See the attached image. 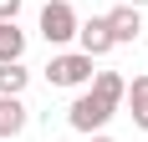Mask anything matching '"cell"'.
<instances>
[{
  "instance_id": "1",
  "label": "cell",
  "mask_w": 148,
  "mask_h": 142,
  "mask_svg": "<svg viewBox=\"0 0 148 142\" xmlns=\"http://www.w3.org/2000/svg\"><path fill=\"white\" fill-rule=\"evenodd\" d=\"M112 112H118V107H112L107 97H97L92 86H82V91H77V101L66 107V122H72V132L92 137V132H102L107 122H112Z\"/></svg>"
},
{
  "instance_id": "2",
  "label": "cell",
  "mask_w": 148,
  "mask_h": 142,
  "mask_svg": "<svg viewBox=\"0 0 148 142\" xmlns=\"http://www.w3.org/2000/svg\"><path fill=\"white\" fill-rule=\"evenodd\" d=\"M92 56H82V51H61V56L46 61V81L51 86H66V91H82V86H92Z\"/></svg>"
},
{
  "instance_id": "3",
  "label": "cell",
  "mask_w": 148,
  "mask_h": 142,
  "mask_svg": "<svg viewBox=\"0 0 148 142\" xmlns=\"http://www.w3.org/2000/svg\"><path fill=\"white\" fill-rule=\"evenodd\" d=\"M36 26H41V41L46 46H66V41H77V26H82V20H77L72 0H46Z\"/></svg>"
},
{
  "instance_id": "4",
  "label": "cell",
  "mask_w": 148,
  "mask_h": 142,
  "mask_svg": "<svg viewBox=\"0 0 148 142\" xmlns=\"http://www.w3.org/2000/svg\"><path fill=\"white\" fill-rule=\"evenodd\" d=\"M77 46H82V56H107V51H112V30H107V15H92V20H82V26H77Z\"/></svg>"
},
{
  "instance_id": "5",
  "label": "cell",
  "mask_w": 148,
  "mask_h": 142,
  "mask_svg": "<svg viewBox=\"0 0 148 142\" xmlns=\"http://www.w3.org/2000/svg\"><path fill=\"white\" fill-rule=\"evenodd\" d=\"M107 30H112V41H118V46H133L138 30H143L138 5H112V10H107Z\"/></svg>"
},
{
  "instance_id": "6",
  "label": "cell",
  "mask_w": 148,
  "mask_h": 142,
  "mask_svg": "<svg viewBox=\"0 0 148 142\" xmlns=\"http://www.w3.org/2000/svg\"><path fill=\"white\" fill-rule=\"evenodd\" d=\"M26 132V101L21 97H0V142H15Z\"/></svg>"
},
{
  "instance_id": "7",
  "label": "cell",
  "mask_w": 148,
  "mask_h": 142,
  "mask_svg": "<svg viewBox=\"0 0 148 142\" xmlns=\"http://www.w3.org/2000/svg\"><path fill=\"white\" fill-rule=\"evenodd\" d=\"M123 101H128V112H133V127L148 132V71L128 81V97H123Z\"/></svg>"
},
{
  "instance_id": "8",
  "label": "cell",
  "mask_w": 148,
  "mask_h": 142,
  "mask_svg": "<svg viewBox=\"0 0 148 142\" xmlns=\"http://www.w3.org/2000/svg\"><path fill=\"white\" fill-rule=\"evenodd\" d=\"M21 56H26V30L15 20H0V66L5 61H21Z\"/></svg>"
},
{
  "instance_id": "9",
  "label": "cell",
  "mask_w": 148,
  "mask_h": 142,
  "mask_svg": "<svg viewBox=\"0 0 148 142\" xmlns=\"http://www.w3.org/2000/svg\"><path fill=\"white\" fill-rule=\"evenodd\" d=\"M92 91L107 97L112 107H123V97H128V76H123V71H97V76H92Z\"/></svg>"
},
{
  "instance_id": "10",
  "label": "cell",
  "mask_w": 148,
  "mask_h": 142,
  "mask_svg": "<svg viewBox=\"0 0 148 142\" xmlns=\"http://www.w3.org/2000/svg\"><path fill=\"white\" fill-rule=\"evenodd\" d=\"M26 81H31V71L21 66V61H5V66H0V97H21Z\"/></svg>"
},
{
  "instance_id": "11",
  "label": "cell",
  "mask_w": 148,
  "mask_h": 142,
  "mask_svg": "<svg viewBox=\"0 0 148 142\" xmlns=\"http://www.w3.org/2000/svg\"><path fill=\"white\" fill-rule=\"evenodd\" d=\"M21 5H26V0H0V20H15V15H21Z\"/></svg>"
},
{
  "instance_id": "12",
  "label": "cell",
  "mask_w": 148,
  "mask_h": 142,
  "mask_svg": "<svg viewBox=\"0 0 148 142\" xmlns=\"http://www.w3.org/2000/svg\"><path fill=\"white\" fill-rule=\"evenodd\" d=\"M87 142H112V137H107V132H92V137H87Z\"/></svg>"
},
{
  "instance_id": "13",
  "label": "cell",
  "mask_w": 148,
  "mask_h": 142,
  "mask_svg": "<svg viewBox=\"0 0 148 142\" xmlns=\"http://www.w3.org/2000/svg\"><path fill=\"white\" fill-rule=\"evenodd\" d=\"M123 5H138V10H143V5H148V0H123Z\"/></svg>"
}]
</instances>
